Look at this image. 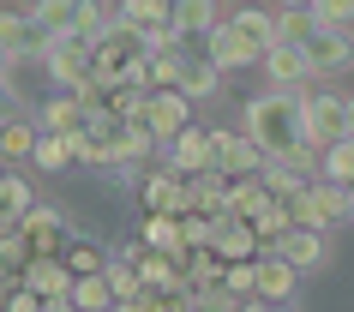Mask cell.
<instances>
[{
    "label": "cell",
    "mask_w": 354,
    "mask_h": 312,
    "mask_svg": "<svg viewBox=\"0 0 354 312\" xmlns=\"http://www.w3.org/2000/svg\"><path fill=\"white\" fill-rule=\"evenodd\" d=\"M264 186H270V199H282V204H295L306 186L318 181V150H306V156H270L264 163V174H259Z\"/></svg>",
    "instance_id": "obj_10"
},
{
    "label": "cell",
    "mask_w": 354,
    "mask_h": 312,
    "mask_svg": "<svg viewBox=\"0 0 354 312\" xmlns=\"http://www.w3.org/2000/svg\"><path fill=\"white\" fill-rule=\"evenodd\" d=\"M0 306H6V312H42V300H37L30 288H12L6 300H0Z\"/></svg>",
    "instance_id": "obj_38"
},
{
    "label": "cell",
    "mask_w": 354,
    "mask_h": 312,
    "mask_svg": "<svg viewBox=\"0 0 354 312\" xmlns=\"http://www.w3.org/2000/svg\"><path fill=\"white\" fill-rule=\"evenodd\" d=\"M19 288H30L42 306H48V300H73V276H66V264H60V258H37V264L24 270Z\"/></svg>",
    "instance_id": "obj_22"
},
{
    "label": "cell",
    "mask_w": 354,
    "mask_h": 312,
    "mask_svg": "<svg viewBox=\"0 0 354 312\" xmlns=\"http://www.w3.org/2000/svg\"><path fill=\"white\" fill-rule=\"evenodd\" d=\"M12 120H24V96L6 84V73H0V127H12Z\"/></svg>",
    "instance_id": "obj_36"
},
{
    "label": "cell",
    "mask_w": 354,
    "mask_h": 312,
    "mask_svg": "<svg viewBox=\"0 0 354 312\" xmlns=\"http://www.w3.org/2000/svg\"><path fill=\"white\" fill-rule=\"evenodd\" d=\"M0 264H6V276H12V282H24V270L37 264V253H30V240H24L19 228H6V240H0Z\"/></svg>",
    "instance_id": "obj_34"
},
{
    "label": "cell",
    "mask_w": 354,
    "mask_h": 312,
    "mask_svg": "<svg viewBox=\"0 0 354 312\" xmlns=\"http://www.w3.org/2000/svg\"><path fill=\"white\" fill-rule=\"evenodd\" d=\"M300 114H306V145H313L318 156L348 138V96H336V91H300Z\"/></svg>",
    "instance_id": "obj_2"
},
{
    "label": "cell",
    "mask_w": 354,
    "mask_h": 312,
    "mask_svg": "<svg viewBox=\"0 0 354 312\" xmlns=\"http://www.w3.org/2000/svg\"><path fill=\"white\" fill-rule=\"evenodd\" d=\"M288 217H295V228H313V235H324L330 222L348 217V192H342V186H330V181H313L295 204H288Z\"/></svg>",
    "instance_id": "obj_7"
},
{
    "label": "cell",
    "mask_w": 354,
    "mask_h": 312,
    "mask_svg": "<svg viewBox=\"0 0 354 312\" xmlns=\"http://www.w3.org/2000/svg\"><path fill=\"white\" fill-rule=\"evenodd\" d=\"M73 163H91V168H120L127 163V127L109 120V114H91L84 132L73 138Z\"/></svg>",
    "instance_id": "obj_4"
},
{
    "label": "cell",
    "mask_w": 354,
    "mask_h": 312,
    "mask_svg": "<svg viewBox=\"0 0 354 312\" xmlns=\"http://www.w3.org/2000/svg\"><path fill=\"white\" fill-rule=\"evenodd\" d=\"M228 24H234V37H241L259 60L277 48V12H270V6H234V12H228Z\"/></svg>",
    "instance_id": "obj_15"
},
{
    "label": "cell",
    "mask_w": 354,
    "mask_h": 312,
    "mask_svg": "<svg viewBox=\"0 0 354 312\" xmlns=\"http://www.w3.org/2000/svg\"><path fill=\"white\" fill-rule=\"evenodd\" d=\"M318 181L342 186V192L354 186V138H342V145H330L324 156H318Z\"/></svg>",
    "instance_id": "obj_31"
},
{
    "label": "cell",
    "mask_w": 354,
    "mask_h": 312,
    "mask_svg": "<svg viewBox=\"0 0 354 312\" xmlns=\"http://www.w3.org/2000/svg\"><path fill=\"white\" fill-rule=\"evenodd\" d=\"M205 60L216 66V73H241V66H252L259 55H252V48H246V42L234 37V24L223 19V24H216V30L205 37ZM259 66H264V60H259Z\"/></svg>",
    "instance_id": "obj_18"
},
{
    "label": "cell",
    "mask_w": 354,
    "mask_h": 312,
    "mask_svg": "<svg viewBox=\"0 0 354 312\" xmlns=\"http://www.w3.org/2000/svg\"><path fill=\"white\" fill-rule=\"evenodd\" d=\"M138 204H145V217H174V222H180V217L192 210V181L168 174V168H145Z\"/></svg>",
    "instance_id": "obj_8"
},
{
    "label": "cell",
    "mask_w": 354,
    "mask_h": 312,
    "mask_svg": "<svg viewBox=\"0 0 354 312\" xmlns=\"http://www.w3.org/2000/svg\"><path fill=\"white\" fill-rule=\"evenodd\" d=\"M19 235L30 240V253H37V258H60V246L73 240V228H66V210H55V204H37V210L19 222Z\"/></svg>",
    "instance_id": "obj_13"
},
{
    "label": "cell",
    "mask_w": 354,
    "mask_h": 312,
    "mask_svg": "<svg viewBox=\"0 0 354 312\" xmlns=\"http://www.w3.org/2000/svg\"><path fill=\"white\" fill-rule=\"evenodd\" d=\"M216 91H223V73H216L205 55H192L187 73H180V96H187V102H205V96H216Z\"/></svg>",
    "instance_id": "obj_30"
},
{
    "label": "cell",
    "mask_w": 354,
    "mask_h": 312,
    "mask_svg": "<svg viewBox=\"0 0 354 312\" xmlns=\"http://www.w3.org/2000/svg\"><path fill=\"white\" fill-rule=\"evenodd\" d=\"M277 253L288 258L295 270H318L330 246H324V235H313V228H288V235H282V246H277Z\"/></svg>",
    "instance_id": "obj_27"
},
{
    "label": "cell",
    "mask_w": 354,
    "mask_h": 312,
    "mask_svg": "<svg viewBox=\"0 0 354 312\" xmlns=\"http://www.w3.org/2000/svg\"><path fill=\"white\" fill-rule=\"evenodd\" d=\"M114 312H145V306H114Z\"/></svg>",
    "instance_id": "obj_44"
},
{
    "label": "cell",
    "mask_w": 354,
    "mask_h": 312,
    "mask_svg": "<svg viewBox=\"0 0 354 312\" xmlns=\"http://www.w3.org/2000/svg\"><path fill=\"white\" fill-rule=\"evenodd\" d=\"M42 312H78V306H73V300H48Z\"/></svg>",
    "instance_id": "obj_41"
},
{
    "label": "cell",
    "mask_w": 354,
    "mask_h": 312,
    "mask_svg": "<svg viewBox=\"0 0 354 312\" xmlns=\"http://www.w3.org/2000/svg\"><path fill=\"white\" fill-rule=\"evenodd\" d=\"M37 138H42L37 120H12V127H0V163H30V156H37Z\"/></svg>",
    "instance_id": "obj_29"
},
{
    "label": "cell",
    "mask_w": 354,
    "mask_h": 312,
    "mask_svg": "<svg viewBox=\"0 0 354 312\" xmlns=\"http://www.w3.org/2000/svg\"><path fill=\"white\" fill-rule=\"evenodd\" d=\"M0 174H6V168H0Z\"/></svg>",
    "instance_id": "obj_46"
},
{
    "label": "cell",
    "mask_w": 354,
    "mask_h": 312,
    "mask_svg": "<svg viewBox=\"0 0 354 312\" xmlns=\"http://www.w3.org/2000/svg\"><path fill=\"white\" fill-rule=\"evenodd\" d=\"M138 127H145L150 138H156V150H168V145H174V138H180L187 127H198V120H192V102H187L180 91H150L145 114H138Z\"/></svg>",
    "instance_id": "obj_5"
},
{
    "label": "cell",
    "mask_w": 354,
    "mask_h": 312,
    "mask_svg": "<svg viewBox=\"0 0 354 312\" xmlns=\"http://www.w3.org/2000/svg\"><path fill=\"white\" fill-rule=\"evenodd\" d=\"M270 204H282V199H270V186L252 174V181H228V217L234 222H259Z\"/></svg>",
    "instance_id": "obj_24"
},
{
    "label": "cell",
    "mask_w": 354,
    "mask_h": 312,
    "mask_svg": "<svg viewBox=\"0 0 354 312\" xmlns=\"http://www.w3.org/2000/svg\"><path fill=\"white\" fill-rule=\"evenodd\" d=\"M150 150H156V138H150L145 127H127V163H145Z\"/></svg>",
    "instance_id": "obj_37"
},
{
    "label": "cell",
    "mask_w": 354,
    "mask_h": 312,
    "mask_svg": "<svg viewBox=\"0 0 354 312\" xmlns=\"http://www.w3.org/2000/svg\"><path fill=\"white\" fill-rule=\"evenodd\" d=\"M210 253L223 258V264H252L264 246H259V235H252V222L223 217V222H216V240H210Z\"/></svg>",
    "instance_id": "obj_17"
},
{
    "label": "cell",
    "mask_w": 354,
    "mask_h": 312,
    "mask_svg": "<svg viewBox=\"0 0 354 312\" xmlns=\"http://www.w3.org/2000/svg\"><path fill=\"white\" fill-rule=\"evenodd\" d=\"M162 168L168 174H180V181H198L216 168V127H187L174 145L162 150Z\"/></svg>",
    "instance_id": "obj_6"
},
{
    "label": "cell",
    "mask_w": 354,
    "mask_h": 312,
    "mask_svg": "<svg viewBox=\"0 0 354 312\" xmlns=\"http://www.w3.org/2000/svg\"><path fill=\"white\" fill-rule=\"evenodd\" d=\"M0 42L12 60H48V48H55L37 6H0Z\"/></svg>",
    "instance_id": "obj_3"
},
{
    "label": "cell",
    "mask_w": 354,
    "mask_h": 312,
    "mask_svg": "<svg viewBox=\"0 0 354 312\" xmlns=\"http://www.w3.org/2000/svg\"><path fill=\"white\" fill-rule=\"evenodd\" d=\"M241 312H295V306H264V300H246Z\"/></svg>",
    "instance_id": "obj_39"
},
{
    "label": "cell",
    "mask_w": 354,
    "mask_h": 312,
    "mask_svg": "<svg viewBox=\"0 0 354 312\" xmlns=\"http://www.w3.org/2000/svg\"><path fill=\"white\" fill-rule=\"evenodd\" d=\"M295 282H300V270L282 253H259V300H264V306H288Z\"/></svg>",
    "instance_id": "obj_20"
},
{
    "label": "cell",
    "mask_w": 354,
    "mask_h": 312,
    "mask_svg": "<svg viewBox=\"0 0 354 312\" xmlns=\"http://www.w3.org/2000/svg\"><path fill=\"white\" fill-rule=\"evenodd\" d=\"M348 217H354V186H348Z\"/></svg>",
    "instance_id": "obj_43"
},
{
    "label": "cell",
    "mask_w": 354,
    "mask_h": 312,
    "mask_svg": "<svg viewBox=\"0 0 354 312\" xmlns=\"http://www.w3.org/2000/svg\"><path fill=\"white\" fill-rule=\"evenodd\" d=\"M138 240H145V246H150V253H168V258H180V264H187V240H180V222H174V217H145V222H138Z\"/></svg>",
    "instance_id": "obj_26"
},
{
    "label": "cell",
    "mask_w": 354,
    "mask_h": 312,
    "mask_svg": "<svg viewBox=\"0 0 354 312\" xmlns=\"http://www.w3.org/2000/svg\"><path fill=\"white\" fill-rule=\"evenodd\" d=\"M37 204H42V199H37V186L24 181V174H0V222H12V228H19Z\"/></svg>",
    "instance_id": "obj_25"
},
{
    "label": "cell",
    "mask_w": 354,
    "mask_h": 312,
    "mask_svg": "<svg viewBox=\"0 0 354 312\" xmlns=\"http://www.w3.org/2000/svg\"><path fill=\"white\" fill-rule=\"evenodd\" d=\"M192 48L187 42H168V48H150L145 55V73H150V91H180V73H187Z\"/></svg>",
    "instance_id": "obj_23"
},
{
    "label": "cell",
    "mask_w": 354,
    "mask_h": 312,
    "mask_svg": "<svg viewBox=\"0 0 354 312\" xmlns=\"http://www.w3.org/2000/svg\"><path fill=\"white\" fill-rule=\"evenodd\" d=\"M30 163H37L42 174H60V168L73 163V138H55V132H42V138H37V156H30Z\"/></svg>",
    "instance_id": "obj_35"
},
{
    "label": "cell",
    "mask_w": 354,
    "mask_h": 312,
    "mask_svg": "<svg viewBox=\"0 0 354 312\" xmlns=\"http://www.w3.org/2000/svg\"><path fill=\"white\" fill-rule=\"evenodd\" d=\"M73 306L78 312H114L120 300H114L109 276H84V282H73Z\"/></svg>",
    "instance_id": "obj_33"
},
{
    "label": "cell",
    "mask_w": 354,
    "mask_h": 312,
    "mask_svg": "<svg viewBox=\"0 0 354 312\" xmlns=\"http://www.w3.org/2000/svg\"><path fill=\"white\" fill-rule=\"evenodd\" d=\"M60 264H66V276L73 282H84V276H102L114 264V253L102 246V240H91V235H73L66 246H60Z\"/></svg>",
    "instance_id": "obj_19"
},
{
    "label": "cell",
    "mask_w": 354,
    "mask_h": 312,
    "mask_svg": "<svg viewBox=\"0 0 354 312\" xmlns=\"http://www.w3.org/2000/svg\"><path fill=\"white\" fill-rule=\"evenodd\" d=\"M84 120H91V109H84V102H78V96H48V102H42V114H37V127L42 132H55V138H78V132H84Z\"/></svg>",
    "instance_id": "obj_21"
},
{
    "label": "cell",
    "mask_w": 354,
    "mask_h": 312,
    "mask_svg": "<svg viewBox=\"0 0 354 312\" xmlns=\"http://www.w3.org/2000/svg\"><path fill=\"white\" fill-rule=\"evenodd\" d=\"M348 138H354V96H348Z\"/></svg>",
    "instance_id": "obj_42"
},
{
    "label": "cell",
    "mask_w": 354,
    "mask_h": 312,
    "mask_svg": "<svg viewBox=\"0 0 354 312\" xmlns=\"http://www.w3.org/2000/svg\"><path fill=\"white\" fill-rule=\"evenodd\" d=\"M264 156L246 132H228V127H216V168H223L228 181H252V174H264Z\"/></svg>",
    "instance_id": "obj_12"
},
{
    "label": "cell",
    "mask_w": 354,
    "mask_h": 312,
    "mask_svg": "<svg viewBox=\"0 0 354 312\" xmlns=\"http://www.w3.org/2000/svg\"><path fill=\"white\" fill-rule=\"evenodd\" d=\"M264 73H270V84H277V91H295V96H300V84H313L306 48H295V42H277V48L264 55Z\"/></svg>",
    "instance_id": "obj_16"
},
{
    "label": "cell",
    "mask_w": 354,
    "mask_h": 312,
    "mask_svg": "<svg viewBox=\"0 0 354 312\" xmlns=\"http://www.w3.org/2000/svg\"><path fill=\"white\" fill-rule=\"evenodd\" d=\"M241 132L252 138V145L264 150V156H306V114H300V96L295 91H264L246 102V120Z\"/></svg>",
    "instance_id": "obj_1"
},
{
    "label": "cell",
    "mask_w": 354,
    "mask_h": 312,
    "mask_svg": "<svg viewBox=\"0 0 354 312\" xmlns=\"http://www.w3.org/2000/svg\"><path fill=\"white\" fill-rule=\"evenodd\" d=\"M6 228H12V222H0V240H6Z\"/></svg>",
    "instance_id": "obj_45"
},
{
    "label": "cell",
    "mask_w": 354,
    "mask_h": 312,
    "mask_svg": "<svg viewBox=\"0 0 354 312\" xmlns=\"http://www.w3.org/2000/svg\"><path fill=\"white\" fill-rule=\"evenodd\" d=\"M42 66H48V78H55L66 96H78L84 84H91V48H78V42H55Z\"/></svg>",
    "instance_id": "obj_14"
},
{
    "label": "cell",
    "mask_w": 354,
    "mask_h": 312,
    "mask_svg": "<svg viewBox=\"0 0 354 312\" xmlns=\"http://www.w3.org/2000/svg\"><path fill=\"white\" fill-rule=\"evenodd\" d=\"M300 48H306L313 78H330V73H342V66H354V37H348V30H330V24H318Z\"/></svg>",
    "instance_id": "obj_11"
},
{
    "label": "cell",
    "mask_w": 354,
    "mask_h": 312,
    "mask_svg": "<svg viewBox=\"0 0 354 312\" xmlns=\"http://www.w3.org/2000/svg\"><path fill=\"white\" fill-rule=\"evenodd\" d=\"M120 30L145 37L150 48L180 42V37H174V6H168V0H127V6H120Z\"/></svg>",
    "instance_id": "obj_9"
},
{
    "label": "cell",
    "mask_w": 354,
    "mask_h": 312,
    "mask_svg": "<svg viewBox=\"0 0 354 312\" xmlns=\"http://www.w3.org/2000/svg\"><path fill=\"white\" fill-rule=\"evenodd\" d=\"M270 12H277V42H306L318 30V19H313V6H270Z\"/></svg>",
    "instance_id": "obj_32"
},
{
    "label": "cell",
    "mask_w": 354,
    "mask_h": 312,
    "mask_svg": "<svg viewBox=\"0 0 354 312\" xmlns=\"http://www.w3.org/2000/svg\"><path fill=\"white\" fill-rule=\"evenodd\" d=\"M12 288H19V282H12V276H6V264H0V300H6Z\"/></svg>",
    "instance_id": "obj_40"
},
{
    "label": "cell",
    "mask_w": 354,
    "mask_h": 312,
    "mask_svg": "<svg viewBox=\"0 0 354 312\" xmlns=\"http://www.w3.org/2000/svg\"><path fill=\"white\" fill-rule=\"evenodd\" d=\"M223 19H228L223 6H210V0H187V6H174V37H180V42H187V37H210Z\"/></svg>",
    "instance_id": "obj_28"
}]
</instances>
